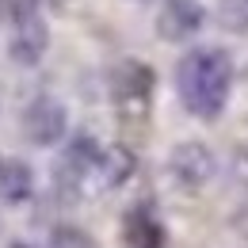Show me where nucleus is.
<instances>
[{"label":"nucleus","mask_w":248,"mask_h":248,"mask_svg":"<svg viewBox=\"0 0 248 248\" xmlns=\"http://www.w3.org/2000/svg\"><path fill=\"white\" fill-rule=\"evenodd\" d=\"M217 23L233 34H248V0H217Z\"/></svg>","instance_id":"11"},{"label":"nucleus","mask_w":248,"mask_h":248,"mask_svg":"<svg viewBox=\"0 0 248 248\" xmlns=\"http://www.w3.org/2000/svg\"><path fill=\"white\" fill-rule=\"evenodd\" d=\"M69 134V115H65V103L54 95H34L31 103L23 107V138L38 145V149H50L65 141Z\"/></svg>","instance_id":"3"},{"label":"nucleus","mask_w":248,"mask_h":248,"mask_svg":"<svg viewBox=\"0 0 248 248\" xmlns=\"http://www.w3.org/2000/svg\"><path fill=\"white\" fill-rule=\"evenodd\" d=\"M202 23H206V8L199 0H164L153 27L164 42H187L202 31Z\"/></svg>","instance_id":"6"},{"label":"nucleus","mask_w":248,"mask_h":248,"mask_svg":"<svg viewBox=\"0 0 248 248\" xmlns=\"http://www.w3.org/2000/svg\"><path fill=\"white\" fill-rule=\"evenodd\" d=\"M138 172V156L130 153L126 145H107L99 164H95V184L103 191H119V187Z\"/></svg>","instance_id":"10"},{"label":"nucleus","mask_w":248,"mask_h":248,"mask_svg":"<svg viewBox=\"0 0 248 248\" xmlns=\"http://www.w3.org/2000/svg\"><path fill=\"white\" fill-rule=\"evenodd\" d=\"M123 245L126 248H164V225L149 202L126 210L123 217Z\"/></svg>","instance_id":"8"},{"label":"nucleus","mask_w":248,"mask_h":248,"mask_svg":"<svg viewBox=\"0 0 248 248\" xmlns=\"http://www.w3.org/2000/svg\"><path fill=\"white\" fill-rule=\"evenodd\" d=\"M8 248H34V245H23V241H16V245H8Z\"/></svg>","instance_id":"15"},{"label":"nucleus","mask_w":248,"mask_h":248,"mask_svg":"<svg viewBox=\"0 0 248 248\" xmlns=\"http://www.w3.org/2000/svg\"><path fill=\"white\" fill-rule=\"evenodd\" d=\"M42 12V0H0V16L8 23H19L27 16H38Z\"/></svg>","instance_id":"13"},{"label":"nucleus","mask_w":248,"mask_h":248,"mask_svg":"<svg viewBox=\"0 0 248 248\" xmlns=\"http://www.w3.org/2000/svg\"><path fill=\"white\" fill-rule=\"evenodd\" d=\"M176 92L187 115L214 123L233 92V58L221 46H195L176 65Z\"/></svg>","instance_id":"1"},{"label":"nucleus","mask_w":248,"mask_h":248,"mask_svg":"<svg viewBox=\"0 0 248 248\" xmlns=\"http://www.w3.org/2000/svg\"><path fill=\"white\" fill-rule=\"evenodd\" d=\"M34 195V172L19 156H0V202L19 206Z\"/></svg>","instance_id":"9"},{"label":"nucleus","mask_w":248,"mask_h":248,"mask_svg":"<svg viewBox=\"0 0 248 248\" xmlns=\"http://www.w3.org/2000/svg\"><path fill=\"white\" fill-rule=\"evenodd\" d=\"M153 88H156V73L145 62L126 58L107 73V92L115 99V107L126 111V115H145L149 99H153Z\"/></svg>","instance_id":"2"},{"label":"nucleus","mask_w":248,"mask_h":248,"mask_svg":"<svg viewBox=\"0 0 248 248\" xmlns=\"http://www.w3.org/2000/svg\"><path fill=\"white\" fill-rule=\"evenodd\" d=\"M50 248H95L92 237L84 233V229H77V225H58L54 233H50Z\"/></svg>","instance_id":"12"},{"label":"nucleus","mask_w":248,"mask_h":248,"mask_svg":"<svg viewBox=\"0 0 248 248\" xmlns=\"http://www.w3.org/2000/svg\"><path fill=\"white\" fill-rule=\"evenodd\" d=\"M103 156V145L95 141L88 130H77L69 141H65L62 156H58V184L65 191H77L88 176H95V164Z\"/></svg>","instance_id":"5"},{"label":"nucleus","mask_w":248,"mask_h":248,"mask_svg":"<svg viewBox=\"0 0 248 248\" xmlns=\"http://www.w3.org/2000/svg\"><path fill=\"white\" fill-rule=\"evenodd\" d=\"M46 46H50V27H46V19H42V12L38 16H27V19H19V23H12V34H8V58L16 65H38L46 58Z\"/></svg>","instance_id":"7"},{"label":"nucleus","mask_w":248,"mask_h":248,"mask_svg":"<svg viewBox=\"0 0 248 248\" xmlns=\"http://www.w3.org/2000/svg\"><path fill=\"white\" fill-rule=\"evenodd\" d=\"M217 172V156L210 145L202 141H180L172 153H168V180L184 191H199L214 180Z\"/></svg>","instance_id":"4"},{"label":"nucleus","mask_w":248,"mask_h":248,"mask_svg":"<svg viewBox=\"0 0 248 248\" xmlns=\"http://www.w3.org/2000/svg\"><path fill=\"white\" fill-rule=\"evenodd\" d=\"M233 172H237L241 184H248V149H241V153L233 156Z\"/></svg>","instance_id":"14"}]
</instances>
